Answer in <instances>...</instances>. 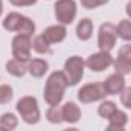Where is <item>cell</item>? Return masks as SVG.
<instances>
[{
  "instance_id": "26",
  "label": "cell",
  "mask_w": 131,
  "mask_h": 131,
  "mask_svg": "<svg viewBox=\"0 0 131 131\" xmlns=\"http://www.w3.org/2000/svg\"><path fill=\"white\" fill-rule=\"evenodd\" d=\"M119 96H120L122 105H123L126 110H129V108H131V88H129V86H125V88L119 93Z\"/></svg>"
},
{
  "instance_id": "10",
  "label": "cell",
  "mask_w": 131,
  "mask_h": 131,
  "mask_svg": "<svg viewBox=\"0 0 131 131\" xmlns=\"http://www.w3.org/2000/svg\"><path fill=\"white\" fill-rule=\"evenodd\" d=\"M67 34H68V31H67V25H62V23L51 25V26H48V28L42 32V36L46 39V42H48L49 45L62 43L65 39H67Z\"/></svg>"
},
{
  "instance_id": "28",
  "label": "cell",
  "mask_w": 131,
  "mask_h": 131,
  "mask_svg": "<svg viewBox=\"0 0 131 131\" xmlns=\"http://www.w3.org/2000/svg\"><path fill=\"white\" fill-rule=\"evenodd\" d=\"M9 3L17 6V8H23V6H32L37 3V0H9Z\"/></svg>"
},
{
  "instance_id": "17",
  "label": "cell",
  "mask_w": 131,
  "mask_h": 131,
  "mask_svg": "<svg viewBox=\"0 0 131 131\" xmlns=\"http://www.w3.org/2000/svg\"><path fill=\"white\" fill-rule=\"evenodd\" d=\"M19 125V119L14 113H3L0 116V129L3 131H13Z\"/></svg>"
},
{
  "instance_id": "25",
  "label": "cell",
  "mask_w": 131,
  "mask_h": 131,
  "mask_svg": "<svg viewBox=\"0 0 131 131\" xmlns=\"http://www.w3.org/2000/svg\"><path fill=\"white\" fill-rule=\"evenodd\" d=\"M110 2V0H80V5L85 9H96L99 6H103Z\"/></svg>"
},
{
  "instance_id": "16",
  "label": "cell",
  "mask_w": 131,
  "mask_h": 131,
  "mask_svg": "<svg viewBox=\"0 0 131 131\" xmlns=\"http://www.w3.org/2000/svg\"><path fill=\"white\" fill-rule=\"evenodd\" d=\"M126 123H128V114L119 108L108 119V128L110 129H123L126 126Z\"/></svg>"
},
{
  "instance_id": "11",
  "label": "cell",
  "mask_w": 131,
  "mask_h": 131,
  "mask_svg": "<svg viewBox=\"0 0 131 131\" xmlns=\"http://www.w3.org/2000/svg\"><path fill=\"white\" fill-rule=\"evenodd\" d=\"M60 110H62V120L65 123L76 125L82 117V110L76 102H65L60 106Z\"/></svg>"
},
{
  "instance_id": "14",
  "label": "cell",
  "mask_w": 131,
  "mask_h": 131,
  "mask_svg": "<svg viewBox=\"0 0 131 131\" xmlns=\"http://www.w3.org/2000/svg\"><path fill=\"white\" fill-rule=\"evenodd\" d=\"M93 31H94V26H93V20L85 17L82 20H79L77 26H76V36L79 40L82 42H86L93 37Z\"/></svg>"
},
{
  "instance_id": "15",
  "label": "cell",
  "mask_w": 131,
  "mask_h": 131,
  "mask_svg": "<svg viewBox=\"0 0 131 131\" xmlns=\"http://www.w3.org/2000/svg\"><path fill=\"white\" fill-rule=\"evenodd\" d=\"M5 68H6V73L11 74L13 77H23V76L28 73L26 63H25V62H20V60H17V59H14V57L6 62Z\"/></svg>"
},
{
  "instance_id": "23",
  "label": "cell",
  "mask_w": 131,
  "mask_h": 131,
  "mask_svg": "<svg viewBox=\"0 0 131 131\" xmlns=\"http://www.w3.org/2000/svg\"><path fill=\"white\" fill-rule=\"evenodd\" d=\"M34 32H36V23H34L29 17H26V16H25V19H23V22H22V25H20V28H19L17 34L32 36Z\"/></svg>"
},
{
  "instance_id": "6",
  "label": "cell",
  "mask_w": 131,
  "mask_h": 131,
  "mask_svg": "<svg viewBox=\"0 0 131 131\" xmlns=\"http://www.w3.org/2000/svg\"><path fill=\"white\" fill-rule=\"evenodd\" d=\"M106 97V93L102 86V83H86L83 85L79 91H77V100L80 103H93V102H99L102 99Z\"/></svg>"
},
{
  "instance_id": "2",
  "label": "cell",
  "mask_w": 131,
  "mask_h": 131,
  "mask_svg": "<svg viewBox=\"0 0 131 131\" xmlns=\"http://www.w3.org/2000/svg\"><path fill=\"white\" fill-rule=\"evenodd\" d=\"M16 111L20 114V119L28 125H36L40 120L39 103H37V99L32 96L20 97L19 102L16 103Z\"/></svg>"
},
{
  "instance_id": "12",
  "label": "cell",
  "mask_w": 131,
  "mask_h": 131,
  "mask_svg": "<svg viewBox=\"0 0 131 131\" xmlns=\"http://www.w3.org/2000/svg\"><path fill=\"white\" fill-rule=\"evenodd\" d=\"M28 67V73L34 77V79H40L48 73L49 65L45 59H29V62L26 63Z\"/></svg>"
},
{
  "instance_id": "24",
  "label": "cell",
  "mask_w": 131,
  "mask_h": 131,
  "mask_svg": "<svg viewBox=\"0 0 131 131\" xmlns=\"http://www.w3.org/2000/svg\"><path fill=\"white\" fill-rule=\"evenodd\" d=\"M14 97V91L13 86L5 83V85H0V103H9Z\"/></svg>"
},
{
  "instance_id": "1",
  "label": "cell",
  "mask_w": 131,
  "mask_h": 131,
  "mask_svg": "<svg viewBox=\"0 0 131 131\" xmlns=\"http://www.w3.org/2000/svg\"><path fill=\"white\" fill-rule=\"evenodd\" d=\"M67 88H68V80L63 71H52L45 83V90H43L45 102L48 105H60Z\"/></svg>"
},
{
  "instance_id": "27",
  "label": "cell",
  "mask_w": 131,
  "mask_h": 131,
  "mask_svg": "<svg viewBox=\"0 0 131 131\" xmlns=\"http://www.w3.org/2000/svg\"><path fill=\"white\" fill-rule=\"evenodd\" d=\"M119 59H123V60H128L131 62V45H128V42L119 49V54H117Z\"/></svg>"
},
{
  "instance_id": "21",
  "label": "cell",
  "mask_w": 131,
  "mask_h": 131,
  "mask_svg": "<svg viewBox=\"0 0 131 131\" xmlns=\"http://www.w3.org/2000/svg\"><path fill=\"white\" fill-rule=\"evenodd\" d=\"M46 120L52 125H59L62 123V110L60 105H49V108L46 110Z\"/></svg>"
},
{
  "instance_id": "8",
  "label": "cell",
  "mask_w": 131,
  "mask_h": 131,
  "mask_svg": "<svg viewBox=\"0 0 131 131\" xmlns=\"http://www.w3.org/2000/svg\"><path fill=\"white\" fill-rule=\"evenodd\" d=\"M113 57L108 51H99L91 54L86 60H85V67L88 70H91L93 73H102L106 68H110L113 65Z\"/></svg>"
},
{
  "instance_id": "5",
  "label": "cell",
  "mask_w": 131,
  "mask_h": 131,
  "mask_svg": "<svg viewBox=\"0 0 131 131\" xmlns=\"http://www.w3.org/2000/svg\"><path fill=\"white\" fill-rule=\"evenodd\" d=\"M11 52L14 59L28 63L31 59V36L17 34L11 42Z\"/></svg>"
},
{
  "instance_id": "20",
  "label": "cell",
  "mask_w": 131,
  "mask_h": 131,
  "mask_svg": "<svg viewBox=\"0 0 131 131\" xmlns=\"http://www.w3.org/2000/svg\"><path fill=\"white\" fill-rule=\"evenodd\" d=\"M49 48H51V45L46 42V39L42 34L36 36L31 40V49H34L37 54H46V52H49Z\"/></svg>"
},
{
  "instance_id": "3",
  "label": "cell",
  "mask_w": 131,
  "mask_h": 131,
  "mask_svg": "<svg viewBox=\"0 0 131 131\" xmlns=\"http://www.w3.org/2000/svg\"><path fill=\"white\" fill-rule=\"evenodd\" d=\"M85 60L80 56H71L63 63V74L67 76L68 86H76L85 74Z\"/></svg>"
},
{
  "instance_id": "19",
  "label": "cell",
  "mask_w": 131,
  "mask_h": 131,
  "mask_svg": "<svg viewBox=\"0 0 131 131\" xmlns=\"http://www.w3.org/2000/svg\"><path fill=\"white\" fill-rule=\"evenodd\" d=\"M117 110V105H116V102H113V100H103L102 99V102H100V105L97 106V114L102 117V119H110L111 116H113V113Z\"/></svg>"
},
{
  "instance_id": "29",
  "label": "cell",
  "mask_w": 131,
  "mask_h": 131,
  "mask_svg": "<svg viewBox=\"0 0 131 131\" xmlns=\"http://www.w3.org/2000/svg\"><path fill=\"white\" fill-rule=\"evenodd\" d=\"M2 14H3V3L0 2V17H2Z\"/></svg>"
},
{
  "instance_id": "30",
  "label": "cell",
  "mask_w": 131,
  "mask_h": 131,
  "mask_svg": "<svg viewBox=\"0 0 131 131\" xmlns=\"http://www.w3.org/2000/svg\"><path fill=\"white\" fill-rule=\"evenodd\" d=\"M0 2H2V0H0Z\"/></svg>"
},
{
  "instance_id": "18",
  "label": "cell",
  "mask_w": 131,
  "mask_h": 131,
  "mask_svg": "<svg viewBox=\"0 0 131 131\" xmlns=\"http://www.w3.org/2000/svg\"><path fill=\"white\" fill-rule=\"evenodd\" d=\"M116 34L123 42H129L131 40V22L128 19L120 20L119 25H116Z\"/></svg>"
},
{
  "instance_id": "22",
  "label": "cell",
  "mask_w": 131,
  "mask_h": 131,
  "mask_svg": "<svg viewBox=\"0 0 131 131\" xmlns=\"http://www.w3.org/2000/svg\"><path fill=\"white\" fill-rule=\"evenodd\" d=\"M113 67H114L116 73H119L122 76H128L131 73V62H128V60H123V59L117 57L116 60H113Z\"/></svg>"
},
{
  "instance_id": "4",
  "label": "cell",
  "mask_w": 131,
  "mask_h": 131,
  "mask_svg": "<svg viewBox=\"0 0 131 131\" xmlns=\"http://www.w3.org/2000/svg\"><path fill=\"white\" fill-rule=\"evenodd\" d=\"M54 16L59 23L71 25L77 16V3L76 0H57L54 3Z\"/></svg>"
},
{
  "instance_id": "13",
  "label": "cell",
  "mask_w": 131,
  "mask_h": 131,
  "mask_svg": "<svg viewBox=\"0 0 131 131\" xmlns=\"http://www.w3.org/2000/svg\"><path fill=\"white\" fill-rule=\"evenodd\" d=\"M23 19H25L23 14L13 11V13H9L8 16H5V19H3V22H2V26H3V29H6L8 32H17L19 28H20V25H22V22H23Z\"/></svg>"
},
{
  "instance_id": "9",
  "label": "cell",
  "mask_w": 131,
  "mask_h": 131,
  "mask_svg": "<svg viewBox=\"0 0 131 131\" xmlns=\"http://www.w3.org/2000/svg\"><path fill=\"white\" fill-rule=\"evenodd\" d=\"M102 86H103L106 96H117V94L126 86L125 76H122V74H119V73H114V74L108 76V77L102 82Z\"/></svg>"
},
{
  "instance_id": "7",
  "label": "cell",
  "mask_w": 131,
  "mask_h": 131,
  "mask_svg": "<svg viewBox=\"0 0 131 131\" xmlns=\"http://www.w3.org/2000/svg\"><path fill=\"white\" fill-rule=\"evenodd\" d=\"M117 40V34H116V25L106 22L102 23L97 32V46L100 51H111L116 45Z\"/></svg>"
}]
</instances>
